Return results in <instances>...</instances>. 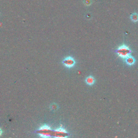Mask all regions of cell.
<instances>
[{
    "mask_svg": "<svg viewBox=\"0 0 138 138\" xmlns=\"http://www.w3.org/2000/svg\"><path fill=\"white\" fill-rule=\"evenodd\" d=\"M63 65L66 68L71 69L74 68L76 65V62L74 57L72 56H68L65 57L62 60Z\"/></svg>",
    "mask_w": 138,
    "mask_h": 138,
    "instance_id": "7a4b0ae2",
    "label": "cell"
},
{
    "mask_svg": "<svg viewBox=\"0 0 138 138\" xmlns=\"http://www.w3.org/2000/svg\"><path fill=\"white\" fill-rule=\"evenodd\" d=\"M131 20L133 22H138V14L134 13L132 14L130 17Z\"/></svg>",
    "mask_w": 138,
    "mask_h": 138,
    "instance_id": "8992f818",
    "label": "cell"
},
{
    "mask_svg": "<svg viewBox=\"0 0 138 138\" xmlns=\"http://www.w3.org/2000/svg\"><path fill=\"white\" fill-rule=\"evenodd\" d=\"M57 133H67V132L66 131L65 129L63 128V127H59L58 128L55 129L54 131Z\"/></svg>",
    "mask_w": 138,
    "mask_h": 138,
    "instance_id": "ba28073f",
    "label": "cell"
},
{
    "mask_svg": "<svg viewBox=\"0 0 138 138\" xmlns=\"http://www.w3.org/2000/svg\"><path fill=\"white\" fill-rule=\"evenodd\" d=\"M38 135L42 138H49L51 137V135L49 132H39Z\"/></svg>",
    "mask_w": 138,
    "mask_h": 138,
    "instance_id": "52a82bcc",
    "label": "cell"
},
{
    "mask_svg": "<svg viewBox=\"0 0 138 138\" xmlns=\"http://www.w3.org/2000/svg\"><path fill=\"white\" fill-rule=\"evenodd\" d=\"M132 53V51L130 48L125 44L118 46L116 50V54L119 57L123 59H125L128 56H130Z\"/></svg>",
    "mask_w": 138,
    "mask_h": 138,
    "instance_id": "6da1fadb",
    "label": "cell"
},
{
    "mask_svg": "<svg viewBox=\"0 0 138 138\" xmlns=\"http://www.w3.org/2000/svg\"><path fill=\"white\" fill-rule=\"evenodd\" d=\"M85 83H86L88 85H89V86H92V85L95 84L96 79L94 78V77L90 75V76L87 77L86 78H85Z\"/></svg>",
    "mask_w": 138,
    "mask_h": 138,
    "instance_id": "277c9868",
    "label": "cell"
},
{
    "mask_svg": "<svg viewBox=\"0 0 138 138\" xmlns=\"http://www.w3.org/2000/svg\"><path fill=\"white\" fill-rule=\"evenodd\" d=\"M51 127L49 126L44 125L42 126L41 127L38 129V132H49V131H51Z\"/></svg>",
    "mask_w": 138,
    "mask_h": 138,
    "instance_id": "5b68a950",
    "label": "cell"
},
{
    "mask_svg": "<svg viewBox=\"0 0 138 138\" xmlns=\"http://www.w3.org/2000/svg\"><path fill=\"white\" fill-rule=\"evenodd\" d=\"M126 64L128 66H133L135 64L136 62L135 58L132 56H129L125 59Z\"/></svg>",
    "mask_w": 138,
    "mask_h": 138,
    "instance_id": "3957f363",
    "label": "cell"
},
{
    "mask_svg": "<svg viewBox=\"0 0 138 138\" xmlns=\"http://www.w3.org/2000/svg\"><path fill=\"white\" fill-rule=\"evenodd\" d=\"M57 108H58V106L56 104H54L51 105V108L53 109L54 110H55L56 109H57Z\"/></svg>",
    "mask_w": 138,
    "mask_h": 138,
    "instance_id": "9c48e42d",
    "label": "cell"
},
{
    "mask_svg": "<svg viewBox=\"0 0 138 138\" xmlns=\"http://www.w3.org/2000/svg\"><path fill=\"white\" fill-rule=\"evenodd\" d=\"M2 133H3V131L2 130V129H1V128L0 127V137L2 135Z\"/></svg>",
    "mask_w": 138,
    "mask_h": 138,
    "instance_id": "8fae6325",
    "label": "cell"
},
{
    "mask_svg": "<svg viewBox=\"0 0 138 138\" xmlns=\"http://www.w3.org/2000/svg\"><path fill=\"white\" fill-rule=\"evenodd\" d=\"M85 5H89L91 3V0H84V2Z\"/></svg>",
    "mask_w": 138,
    "mask_h": 138,
    "instance_id": "30bf717a",
    "label": "cell"
}]
</instances>
